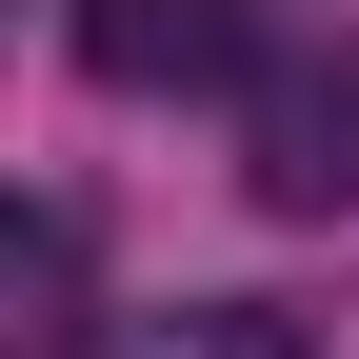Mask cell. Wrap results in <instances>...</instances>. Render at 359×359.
Wrapping results in <instances>:
<instances>
[{
  "mask_svg": "<svg viewBox=\"0 0 359 359\" xmlns=\"http://www.w3.org/2000/svg\"><path fill=\"white\" fill-rule=\"evenodd\" d=\"M240 200L259 219H359V20L259 40V80H240Z\"/></svg>",
  "mask_w": 359,
  "mask_h": 359,
  "instance_id": "obj_1",
  "label": "cell"
},
{
  "mask_svg": "<svg viewBox=\"0 0 359 359\" xmlns=\"http://www.w3.org/2000/svg\"><path fill=\"white\" fill-rule=\"evenodd\" d=\"M100 339V219L60 180H0V359H80Z\"/></svg>",
  "mask_w": 359,
  "mask_h": 359,
  "instance_id": "obj_2",
  "label": "cell"
},
{
  "mask_svg": "<svg viewBox=\"0 0 359 359\" xmlns=\"http://www.w3.org/2000/svg\"><path fill=\"white\" fill-rule=\"evenodd\" d=\"M80 80H120V100H219V80H259V20L240 0H80Z\"/></svg>",
  "mask_w": 359,
  "mask_h": 359,
  "instance_id": "obj_3",
  "label": "cell"
},
{
  "mask_svg": "<svg viewBox=\"0 0 359 359\" xmlns=\"http://www.w3.org/2000/svg\"><path fill=\"white\" fill-rule=\"evenodd\" d=\"M140 359H320V339H299L280 299H180V320H160Z\"/></svg>",
  "mask_w": 359,
  "mask_h": 359,
  "instance_id": "obj_4",
  "label": "cell"
},
{
  "mask_svg": "<svg viewBox=\"0 0 359 359\" xmlns=\"http://www.w3.org/2000/svg\"><path fill=\"white\" fill-rule=\"evenodd\" d=\"M0 40H20V0H0Z\"/></svg>",
  "mask_w": 359,
  "mask_h": 359,
  "instance_id": "obj_5",
  "label": "cell"
}]
</instances>
